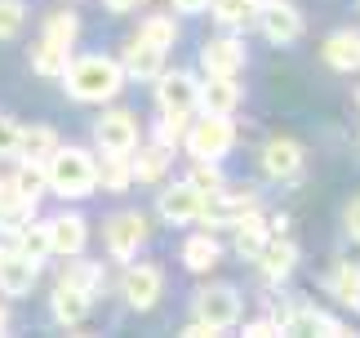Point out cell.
Segmentation results:
<instances>
[{
  "label": "cell",
  "mask_w": 360,
  "mask_h": 338,
  "mask_svg": "<svg viewBox=\"0 0 360 338\" xmlns=\"http://www.w3.org/2000/svg\"><path fill=\"white\" fill-rule=\"evenodd\" d=\"M329 294L342 303V307H360V272L352 263H342L329 272Z\"/></svg>",
  "instance_id": "30"
},
{
  "label": "cell",
  "mask_w": 360,
  "mask_h": 338,
  "mask_svg": "<svg viewBox=\"0 0 360 338\" xmlns=\"http://www.w3.org/2000/svg\"><path fill=\"white\" fill-rule=\"evenodd\" d=\"M94 178H98V187L103 192H129V182H134V169H129V156L124 151H103V161H94Z\"/></svg>",
  "instance_id": "23"
},
{
  "label": "cell",
  "mask_w": 360,
  "mask_h": 338,
  "mask_svg": "<svg viewBox=\"0 0 360 338\" xmlns=\"http://www.w3.org/2000/svg\"><path fill=\"white\" fill-rule=\"evenodd\" d=\"M53 147H58V134H53L49 125H32V130H18V147H13V156L45 165Z\"/></svg>",
  "instance_id": "25"
},
{
  "label": "cell",
  "mask_w": 360,
  "mask_h": 338,
  "mask_svg": "<svg viewBox=\"0 0 360 338\" xmlns=\"http://www.w3.org/2000/svg\"><path fill=\"white\" fill-rule=\"evenodd\" d=\"M200 67H205V76H236L240 67H245V45H240V40H231V36L205 40Z\"/></svg>",
  "instance_id": "17"
},
{
  "label": "cell",
  "mask_w": 360,
  "mask_h": 338,
  "mask_svg": "<svg viewBox=\"0 0 360 338\" xmlns=\"http://www.w3.org/2000/svg\"><path fill=\"white\" fill-rule=\"evenodd\" d=\"M89 294L85 289H76L72 280H58V285H53V299H49V312H53V320H58V325H80V320L89 316Z\"/></svg>",
  "instance_id": "19"
},
{
  "label": "cell",
  "mask_w": 360,
  "mask_h": 338,
  "mask_svg": "<svg viewBox=\"0 0 360 338\" xmlns=\"http://www.w3.org/2000/svg\"><path fill=\"white\" fill-rule=\"evenodd\" d=\"M13 187H18V196H27V201H40V196L49 192V182H45V165H36V161H18Z\"/></svg>",
  "instance_id": "33"
},
{
  "label": "cell",
  "mask_w": 360,
  "mask_h": 338,
  "mask_svg": "<svg viewBox=\"0 0 360 338\" xmlns=\"http://www.w3.org/2000/svg\"><path fill=\"white\" fill-rule=\"evenodd\" d=\"M258 5L262 0H210L205 9H210L223 27H245V23L258 18Z\"/></svg>",
  "instance_id": "28"
},
{
  "label": "cell",
  "mask_w": 360,
  "mask_h": 338,
  "mask_svg": "<svg viewBox=\"0 0 360 338\" xmlns=\"http://www.w3.org/2000/svg\"><path fill=\"white\" fill-rule=\"evenodd\" d=\"M325 63L334 67V72H360V32H352V27H342V32H334L325 40Z\"/></svg>",
  "instance_id": "20"
},
{
  "label": "cell",
  "mask_w": 360,
  "mask_h": 338,
  "mask_svg": "<svg viewBox=\"0 0 360 338\" xmlns=\"http://www.w3.org/2000/svg\"><path fill=\"white\" fill-rule=\"evenodd\" d=\"M218 258H223V245L214 241V232H196L183 241V267L187 272H214Z\"/></svg>",
  "instance_id": "24"
},
{
  "label": "cell",
  "mask_w": 360,
  "mask_h": 338,
  "mask_svg": "<svg viewBox=\"0 0 360 338\" xmlns=\"http://www.w3.org/2000/svg\"><path fill=\"white\" fill-rule=\"evenodd\" d=\"M13 147H18V120L0 111V156H13Z\"/></svg>",
  "instance_id": "38"
},
{
  "label": "cell",
  "mask_w": 360,
  "mask_h": 338,
  "mask_svg": "<svg viewBox=\"0 0 360 338\" xmlns=\"http://www.w3.org/2000/svg\"><path fill=\"white\" fill-rule=\"evenodd\" d=\"M138 40H147V45H156V49H174V40H178V23L169 18V13H151V18L138 27Z\"/></svg>",
  "instance_id": "32"
},
{
  "label": "cell",
  "mask_w": 360,
  "mask_h": 338,
  "mask_svg": "<svg viewBox=\"0 0 360 338\" xmlns=\"http://www.w3.org/2000/svg\"><path fill=\"white\" fill-rule=\"evenodd\" d=\"M262 174L271 182H294L302 174V147L294 138H271V143L262 147Z\"/></svg>",
  "instance_id": "14"
},
{
  "label": "cell",
  "mask_w": 360,
  "mask_h": 338,
  "mask_svg": "<svg viewBox=\"0 0 360 338\" xmlns=\"http://www.w3.org/2000/svg\"><path fill=\"white\" fill-rule=\"evenodd\" d=\"M94 143H98V151H124V156H129L138 147V116L124 111V107L103 111V120L94 125Z\"/></svg>",
  "instance_id": "9"
},
{
  "label": "cell",
  "mask_w": 360,
  "mask_h": 338,
  "mask_svg": "<svg viewBox=\"0 0 360 338\" xmlns=\"http://www.w3.org/2000/svg\"><path fill=\"white\" fill-rule=\"evenodd\" d=\"M187 120L191 116H183V111H165V120L156 125V143H165V147H178V143H183V134H187Z\"/></svg>",
  "instance_id": "37"
},
{
  "label": "cell",
  "mask_w": 360,
  "mask_h": 338,
  "mask_svg": "<svg viewBox=\"0 0 360 338\" xmlns=\"http://www.w3.org/2000/svg\"><path fill=\"white\" fill-rule=\"evenodd\" d=\"M174 151L165 143H147V147H134L129 151V169H134V182H160L165 169H169Z\"/></svg>",
  "instance_id": "22"
},
{
  "label": "cell",
  "mask_w": 360,
  "mask_h": 338,
  "mask_svg": "<svg viewBox=\"0 0 360 338\" xmlns=\"http://www.w3.org/2000/svg\"><path fill=\"white\" fill-rule=\"evenodd\" d=\"M342 218H347V232H352L356 241H360V196H356V201L347 205V214H342Z\"/></svg>",
  "instance_id": "41"
},
{
  "label": "cell",
  "mask_w": 360,
  "mask_h": 338,
  "mask_svg": "<svg viewBox=\"0 0 360 338\" xmlns=\"http://www.w3.org/2000/svg\"><path fill=\"white\" fill-rule=\"evenodd\" d=\"M103 236H107V254H112V258H120V263H129L134 254L143 249V241H147V218L138 214V209H124V214L107 218Z\"/></svg>",
  "instance_id": "8"
},
{
  "label": "cell",
  "mask_w": 360,
  "mask_h": 338,
  "mask_svg": "<svg viewBox=\"0 0 360 338\" xmlns=\"http://www.w3.org/2000/svg\"><path fill=\"white\" fill-rule=\"evenodd\" d=\"M262 36L271 40V45H294L302 36V13L289 5V0H267V5H258V18Z\"/></svg>",
  "instance_id": "11"
},
{
  "label": "cell",
  "mask_w": 360,
  "mask_h": 338,
  "mask_svg": "<svg viewBox=\"0 0 360 338\" xmlns=\"http://www.w3.org/2000/svg\"><path fill=\"white\" fill-rule=\"evenodd\" d=\"M187 182H191L200 196L227 187V178H223V169H218V161H196V165H191V174H187Z\"/></svg>",
  "instance_id": "35"
},
{
  "label": "cell",
  "mask_w": 360,
  "mask_h": 338,
  "mask_svg": "<svg viewBox=\"0 0 360 338\" xmlns=\"http://www.w3.org/2000/svg\"><path fill=\"white\" fill-rule=\"evenodd\" d=\"M67 63H72V49H63V45H53V40L40 36V45L32 49V72L36 76H63Z\"/></svg>",
  "instance_id": "27"
},
{
  "label": "cell",
  "mask_w": 360,
  "mask_h": 338,
  "mask_svg": "<svg viewBox=\"0 0 360 338\" xmlns=\"http://www.w3.org/2000/svg\"><path fill=\"white\" fill-rule=\"evenodd\" d=\"M156 103L160 111H183V116H191V107L200 103V84L191 72H160L156 76Z\"/></svg>",
  "instance_id": "13"
},
{
  "label": "cell",
  "mask_w": 360,
  "mask_h": 338,
  "mask_svg": "<svg viewBox=\"0 0 360 338\" xmlns=\"http://www.w3.org/2000/svg\"><path fill=\"white\" fill-rule=\"evenodd\" d=\"M40 276V263L18 249H0V294L5 299H27Z\"/></svg>",
  "instance_id": "12"
},
{
  "label": "cell",
  "mask_w": 360,
  "mask_h": 338,
  "mask_svg": "<svg viewBox=\"0 0 360 338\" xmlns=\"http://www.w3.org/2000/svg\"><path fill=\"white\" fill-rule=\"evenodd\" d=\"M271 320L281 325V334H329V338L347 334V330H342V320H334L329 312H321V307H307V303H285V307H276Z\"/></svg>",
  "instance_id": "7"
},
{
  "label": "cell",
  "mask_w": 360,
  "mask_h": 338,
  "mask_svg": "<svg viewBox=\"0 0 360 338\" xmlns=\"http://www.w3.org/2000/svg\"><path fill=\"white\" fill-rule=\"evenodd\" d=\"M231 143H236V125L231 116H218V111H205L200 120H187L183 147L191 151V161H223Z\"/></svg>",
  "instance_id": "3"
},
{
  "label": "cell",
  "mask_w": 360,
  "mask_h": 338,
  "mask_svg": "<svg viewBox=\"0 0 360 338\" xmlns=\"http://www.w3.org/2000/svg\"><path fill=\"white\" fill-rule=\"evenodd\" d=\"M45 182L53 196L63 201H85V196L98 192V178H94V156L85 147H53L45 161Z\"/></svg>",
  "instance_id": "2"
},
{
  "label": "cell",
  "mask_w": 360,
  "mask_h": 338,
  "mask_svg": "<svg viewBox=\"0 0 360 338\" xmlns=\"http://www.w3.org/2000/svg\"><path fill=\"white\" fill-rule=\"evenodd\" d=\"M249 209H258V192H249V187H240V192L218 187V192H210L200 201V223H210V232L214 227H231V223L245 218Z\"/></svg>",
  "instance_id": "5"
},
{
  "label": "cell",
  "mask_w": 360,
  "mask_h": 338,
  "mask_svg": "<svg viewBox=\"0 0 360 338\" xmlns=\"http://www.w3.org/2000/svg\"><path fill=\"white\" fill-rule=\"evenodd\" d=\"M103 5L112 9V13H129V9H138V5H143V0H103Z\"/></svg>",
  "instance_id": "43"
},
{
  "label": "cell",
  "mask_w": 360,
  "mask_h": 338,
  "mask_svg": "<svg viewBox=\"0 0 360 338\" xmlns=\"http://www.w3.org/2000/svg\"><path fill=\"white\" fill-rule=\"evenodd\" d=\"M120 294L134 312H151L165 294V272L156 263H129L124 267V280H120Z\"/></svg>",
  "instance_id": "6"
},
{
  "label": "cell",
  "mask_w": 360,
  "mask_h": 338,
  "mask_svg": "<svg viewBox=\"0 0 360 338\" xmlns=\"http://www.w3.org/2000/svg\"><path fill=\"white\" fill-rule=\"evenodd\" d=\"M231 227H236V254L240 258H254V254L262 249V241H267V218H258V209H249L245 218H236L231 223Z\"/></svg>",
  "instance_id": "26"
},
{
  "label": "cell",
  "mask_w": 360,
  "mask_h": 338,
  "mask_svg": "<svg viewBox=\"0 0 360 338\" xmlns=\"http://www.w3.org/2000/svg\"><path fill=\"white\" fill-rule=\"evenodd\" d=\"M245 334H254V338H267V334H281V325L267 316V320H254V325H245Z\"/></svg>",
  "instance_id": "40"
},
{
  "label": "cell",
  "mask_w": 360,
  "mask_h": 338,
  "mask_svg": "<svg viewBox=\"0 0 360 338\" xmlns=\"http://www.w3.org/2000/svg\"><path fill=\"white\" fill-rule=\"evenodd\" d=\"M191 312H196L200 325H210L214 334L231 330L240 320V294L231 285H205L196 299H191Z\"/></svg>",
  "instance_id": "4"
},
{
  "label": "cell",
  "mask_w": 360,
  "mask_h": 338,
  "mask_svg": "<svg viewBox=\"0 0 360 338\" xmlns=\"http://www.w3.org/2000/svg\"><path fill=\"white\" fill-rule=\"evenodd\" d=\"M9 249H18V254H27V258H36V263H40V258L49 254V232H45V223H36V218H32V223H27V227L18 232V241H13Z\"/></svg>",
  "instance_id": "34"
},
{
  "label": "cell",
  "mask_w": 360,
  "mask_h": 338,
  "mask_svg": "<svg viewBox=\"0 0 360 338\" xmlns=\"http://www.w3.org/2000/svg\"><path fill=\"white\" fill-rule=\"evenodd\" d=\"M63 280H72V285H76V289H85L89 299H98V294L107 289V272H103V263H67Z\"/></svg>",
  "instance_id": "29"
},
{
  "label": "cell",
  "mask_w": 360,
  "mask_h": 338,
  "mask_svg": "<svg viewBox=\"0 0 360 338\" xmlns=\"http://www.w3.org/2000/svg\"><path fill=\"white\" fill-rule=\"evenodd\" d=\"M27 23V5L22 0H0V40H13Z\"/></svg>",
  "instance_id": "36"
},
{
  "label": "cell",
  "mask_w": 360,
  "mask_h": 338,
  "mask_svg": "<svg viewBox=\"0 0 360 338\" xmlns=\"http://www.w3.org/2000/svg\"><path fill=\"white\" fill-rule=\"evenodd\" d=\"M76 36H80V18H76L72 9H53L49 18H45V40H53V45L72 49Z\"/></svg>",
  "instance_id": "31"
},
{
  "label": "cell",
  "mask_w": 360,
  "mask_h": 338,
  "mask_svg": "<svg viewBox=\"0 0 360 338\" xmlns=\"http://www.w3.org/2000/svg\"><path fill=\"white\" fill-rule=\"evenodd\" d=\"M13 201H18V187H13V178H0V214H5Z\"/></svg>",
  "instance_id": "39"
},
{
  "label": "cell",
  "mask_w": 360,
  "mask_h": 338,
  "mask_svg": "<svg viewBox=\"0 0 360 338\" xmlns=\"http://www.w3.org/2000/svg\"><path fill=\"white\" fill-rule=\"evenodd\" d=\"M169 5H174L178 13H200L205 5H210V0H169Z\"/></svg>",
  "instance_id": "42"
},
{
  "label": "cell",
  "mask_w": 360,
  "mask_h": 338,
  "mask_svg": "<svg viewBox=\"0 0 360 338\" xmlns=\"http://www.w3.org/2000/svg\"><path fill=\"white\" fill-rule=\"evenodd\" d=\"M120 67H124V76H134V80H156L165 72V49H156V45H147V40L134 36L129 45H124Z\"/></svg>",
  "instance_id": "18"
},
{
  "label": "cell",
  "mask_w": 360,
  "mask_h": 338,
  "mask_svg": "<svg viewBox=\"0 0 360 338\" xmlns=\"http://www.w3.org/2000/svg\"><path fill=\"white\" fill-rule=\"evenodd\" d=\"M9 330V312H5V307H0V334H5Z\"/></svg>",
  "instance_id": "44"
},
{
  "label": "cell",
  "mask_w": 360,
  "mask_h": 338,
  "mask_svg": "<svg viewBox=\"0 0 360 338\" xmlns=\"http://www.w3.org/2000/svg\"><path fill=\"white\" fill-rule=\"evenodd\" d=\"M58 80L76 103H112L124 89V67L116 58H107V54H85V58L67 63V72Z\"/></svg>",
  "instance_id": "1"
},
{
  "label": "cell",
  "mask_w": 360,
  "mask_h": 338,
  "mask_svg": "<svg viewBox=\"0 0 360 338\" xmlns=\"http://www.w3.org/2000/svg\"><path fill=\"white\" fill-rule=\"evenodd\" d=\"M254 263H258V272L267 280H285L298 267V245L289 241V236H267L262 249L254 254Z\"/></svg>",
  "instance_id": "16"
},
{
  "label": "cell",
  "mask_w": 360,
  "mask_h": 338,
  "mask_svg": "<svg viewBox=\"0 0 360 338\" xmlns=\"http://www.w3.org/2000/svg\"><path fill=\"white\" fill-rule=\"evenodd\" d=\"M196 107L218 111V116H231V111L240 107V84H236V76H210V80L200 84V103Z\"/></svg>",
  "instance_id": "21"
},
{
  "label": "cell",
  "mask_w": 360,
  "mask_h": 338,
  "mask_svg": "<svg viewBox=\"0 0 360 338\" xmlns=\"http://www.w3.org/2000/svg\"><path fill=\"white\" fill-rule=\"evenodd\" d=\"M200 201H205V196L183 178V182H169V187L156 196V214L169 223V227H187V223L200 218Z\"/></svg>",
  "instance_id": "10"
},
{
  "label": "cell",
  "mask_w": 360,
  "mask_h": 338,
  "mask_svg": "<svg viewBox=\"0 0 360 338\" xmlns=\"http://www.w3.org/2000/svg\"><path fill=\"white\" fill-rule=\"evenodd\" d=\"M45 232H49V254H63V258H76L89 241V223L80 214H58V218H45Z\"/></svg>",
  "instance_id": "15"
}]
</instances>
